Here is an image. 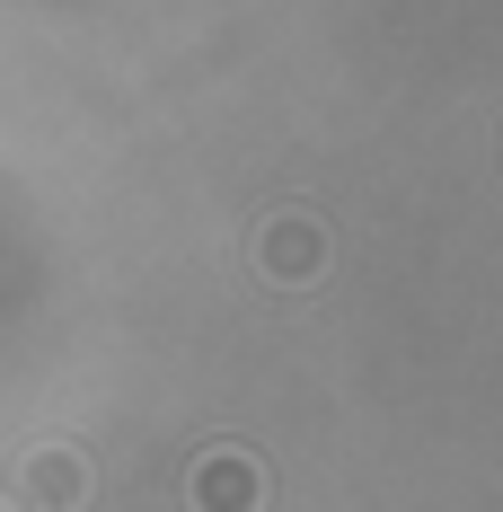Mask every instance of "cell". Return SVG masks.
Returning <instances> with one entry per match:
<instances>
[{
    "label": "cell",
    "mask_w": 503,
    "mask_h": 512,
    "mask_svg": "<svg viewBox=\"0 0 503 512\" xmlns=\"http://www.w3.org/2000/svg\"><path fill=\"white\" fill-rule=\"evenodd\" d=\"M89 486H98L89 460L62 451V442H45V451L18 460V504H27V512H80V504H89Z\"/></svg>",
    "instance_id": "1"
},
{
    "label": "cell",
    "mask_w": 503,
    "mask_h": 512,
    "mask_svg": "<svg viewBox=\"0 0 503 512\" xmlns=\"http://www.w3.org/2000/svg\"><path fill=\"white\" fill-rule=\"evenodd\" d=\"M256 265H265L274 283H318V265H327V230H318L309 212H283V221H265Z\"/></svg>",
    "instance_id": "2"
},
{
    "label": "cell",
    "mask_w": 503,
    "mask_h": 512,
    "mask_svg": "<svg viewBox=\"0 0 503 512\" xmlns=\"http://www.w3.org/2000/svg\"><path fill=\"white\" fill-rule=\"evenodd\" d=\"M265 504V468L248 451H203L195 460V512H256Z\"/></svg>",
    "instance_id": "3"
},
{
    "label": "cell",
    "mask_w": 503,
    "mask_h": 512,
    "mask_svg": "<svg viewBox=\"0 0 503 512\" xmlns=\"http://www.w3.org/2000/svg\"><path fill=\"white\" fill-rule=\"evenodd\" d=\"M0 512H9V504H0Z\"/></svg>",
    "instance_id": "4"
}]
</instances>
